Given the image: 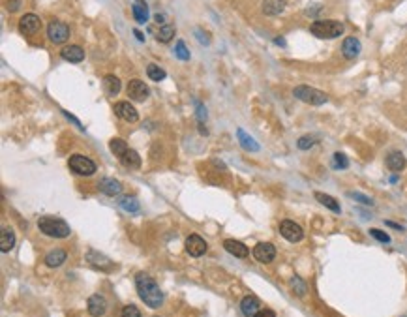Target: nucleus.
I'll use <instances>...</instances> for the list:
<instances>
[{
	"mask_svg": "<svg viewBox=\"0 0 407 317\" xmlns=\"http://www.w3.org/2000/svg\"><path fill=\"white\" fill-rule=\"evenodd\" d=\"M135 287H137V293H139L141 300H143L146 306H150V308H160V306L163 304V293L160 291L156 280H152L148 274L137 272V274H135Z\"/></svg>",
	"mask_w": 407,
	"mask_h": 317,
	"instance_id": "obj_1",
	"label": "nucleus"
},
{
	"mask_svg": "<svg viewBox=\"0 0 407 317\" xmlns=\"http://www.w3.org/2000/svg\"><path fill=\"white\" fill-rule=\"evenodd\" d=\"M38 229L51 238H68L72 233L70 225L64 219L53 218V216H43L38 219Z\"/></svg>",
	"mask_w": 407,
	"mask_h": 317,
	"instance_id": "obj_2",
	"label": "nucleus"
},
{
	"mask_svg": "<svg viewBox=\"0 0 407 317\" xmlns=\"http://www.w3.org/2000/svg\"><path fill=\"white\" fill-rule=\"evenodd\" d=\"M346 26L340 21H332V19H325V21H315L310 26V32L319 40H330V38H338L344 34Z\"/></svg>",
	"mask_w": 407,
	"mask_h": 317,
	"instance_id": "obj_3",
	"label": "nucleus"
},
{
	"mask_svg": "<svg viewBox=\"0 0 407 317\" xmlns=\"http://www.w3.org/2000/svg\"><path fill=\"white\" fill-rule=\"evenodd\" d=\"M293 96L300 99V101H304V103H310V105H323V103L328 101V94H325V92L317 90V88H311L308 85L295 86Z\"/></svg>",
	"mask_w": 407,
	"mask_h": 317,
	"instance_id": "obj_4",
	"label": "nucleus"
},
{
	"mask_svg": "<svg viewBox=\"0 0 407 317\" xmlns=\"http://www.w3.org/2000/svg\"><path fill=\"white\" fill-rule=\"evenodd\" d=\"M68 167L79 177H90L96 173V163L90 158H86L83 154H73L68 159Z\"/></svg>",
	"mask_w": 407,
	"mask_h": 317,
	"instance_id": "obj_5",
	"label": "nucleus"
},
{
	"mask_svg": "<svg viewBox=\"0 0 407 317\" xmlns=\"http://www.w3.org/2000/svg\"><path fill=\"white\" fill-rule=\"evenodd\" d=\"M280 235L289 240V242H300L304 238V231L299 223H295L293 219H282L280 221Z\"/></svg>",
	"mask_w": 407,
	"mask_h": 317,
	"instance_id": "obj_6",
	"label": "nucleus"
},
{
	"mask_svg": "<svg viewBox=\"0 0 407 317\" xmlns=\"http://www.w3.org/2000/svg\"><path fill=\"white\" fill-rule=\"evenodd\" d=\"M47 36L53 43H64L70 38V26L66 23H62V21L53 19L47 24Z\"/></svg>",
	"mask_w": 407,
	"mask_h": 317,
	"instance_id": "obj_7",
	"label": "nucleus"
},
{
	"mask_svg": "<svg viewBox=\"0 0 407 317\" xmlns=\"http://www.w3.org/2000/svg\"><path fill=\"white\" fill-rule=\"evenodd\" d=\"M40 28H41V21H40V17L34 15V13H26V15L21 17V21H19V30H21V34H24V36H36L38 32H40Z\"/></svg>",
	"mask_w": 407,
	"mask_h": 317,
	"instance_id": "obj_8",
	"label": "nucleus"
},
{
	"mask_svg": "<svg viewBox=\"0 0 407 317\" xmlns=\"http://www.w3.org/2000/svg\"><path fill=\"white\" fill-rule=\"evenodd\" d=\"M206 250H208V246H206V242H204V238L201 235H190V237L186 238V252H188L192 257L204 256Z\"/></svg>",
	"mask_w": 407,
	"mask_h": 317,
	"instance_id": "obj_9",
	"label": "nucleus"
},
{
	"mask_svg": "<svg viewBox=\"0 0 407 317\" xmlns=\"http://www.w3.org/2000/svg\"><path fill=\"white\" fill-rule=\"evenodd\" d=\"M150 96V90L148 86L144 85L141 79H132L128 83V98L133 101H144L146 98Z\"/></svg>",
	"mask_w": 407,
	"mask_h": 317,
	"instance_id": "obj_10",
	"label": "nucleus"
},
{
	"mask_svg": "<svg viewBox=\"0 0 407 317\" xmlns=\"http://www.w3.org/2000/svg\"><path fill=\"white\" fill-rule=\"evenodd\" d=\"M115 115L119 117L120 120L130 122V124L139 120V113H137V109L133 107L130 101H119L115 105Z\"/></svg>",
	"mask_w": 407,
	"mask_h": 317,
	"instance_id": "obj_11",
	"label": "nucleus"
},
{
	"mask_svg": "<svg viewBox=\"0 0 407 317\" xmlns=\"http://www.w3.org/2000/svg\"><path fill=\"white\" fill-rule=\"evenodd\" d=\"M253 257H255L259 263H270V261H274V257H276L274 244L259 242L255 248H253Z\"/></svg>",
	"mask_w": 407,
	"mask_h": 317,
	"instance_id": "obj_12",
	"label": "nucleus"
},
{
	"mask_svg": "<svg viewBox=\"0 0 407 317\" xmlns=\"http://www.w3.org/2000/svg\"><path fill=\"white\" fill-rule=\"evenodd\" d=\"M86 261H88L92 267L102 268V270H105V272H111V270H115V263H113L109 257L102 256V254H100V252H96V250H90V252L86 254Z\"/></svg>",
	"mask_w": 407,
	"mask_h": 317,
	"instance_id": "obj_13",
	"label": "nucleus"
},
{
	"mask_svg": "<svg viewBox=\"0 0 407 317\" xmlns=\"http://www.w3.org/2000/svg\"><path fill=\"white\" fill-rule=\"evenodd\" d=\"M86 308H88V314L92 317H103L107 312V300L102 295H92L86 302Z\"/></svg>",
	"mask_w": 407,
	"mask_h": 317,
	"instance_id": "obj_14",
	"label": "nucleus"
},
{
	"mask_svg": "<svg viewBox=\"0 0 407 317\" xmlns=\"http://www.w3.org/2000/svg\"><path fill=\"white\" fill-rule=\"evenodd\" d=\"M360 49H362V45H360L359 38L355 36H349L344 40V43H342V53H344V57L346 59H357L360 55Z\"/></svg>",
	"mask_w": 407,
	"mask_h": 317,
	"instance_id": "obj_15",
	"label": "nucleus"
},
{
	"mask_svg": "<svg viewBox=\"0 0 407 317\" xmlns=\"http://www.w3.org/2000/svg\"><path fill=\"white\" fill-rule=\"evenodd\" d=\"M60 55H62L64 60L72 62V64H77V62L84 60V51L79 45H66V47L60 51Z\"/></svg>",
	"mask_w": 407,
	"mask_h": 317,
	"instance_id": "obj_16",
	"label": "nucleus"
},
{
	"mask_svg": "<svg viewBox=\"0 0 407 317\" xmlns=\"http://www.w3.org/2000/svg\"><path fill=\"white\" fill-rule=\"evenodd\" d=\"M224 250H227L231 256L239 257V259H244V257L250 256V250H248L246 244L239 242V240H231V238L224 242Z\"/></svg>",
	"mask_w": 407,
	"mask_h": 317,
	"instance_id": "obj_17",
	"label": "nucleus"
},
{
	"mask_svg": "<svg viewBox=\"0 0 407 317\" xmlns=\"http://www.w3.org/2000/svg\"><path fill=\"white\" fill-rule=\"evenodd\" d=\"M385 163H387V167H388L390 171H402L407 165V159H406V156H404L402 152H398V150H392V152H388V154H387V159H385Z\"/></svg>",
	"mask_w": 407,
	"mask_h": 317,
	"instance_id": "obj_18",
	"label": "nucleus"
},
{
	"mask_svg": "<svg viewBox=\"0 0 407 317\" xmlns=\"http://www.w3.org/2000/svg\"><path fill=\"white\" fill-rule=\"evenodd\" d=\"M66 257H68L66 250H62V248H55V250H51L47 256H45V265H47L49 268H59L60 265H64Z\"/></svg>",
	"mask_w": 407,
	"mask_h": 317,
	"instance_id": "obj_19",
	"label": "nucleus"
},
{
	"mask_svg": "<svg viewBox=\"0 0 407 317\" xmlns=\"http://www.w3.org/2000/svg\"><path fill=\"white\" fill-rule=\"evenodd\" d=\"M100 192L109 195V197H115V195H119L122 192V184L119 180H115V178H109V177L107 178H102L100 180Z\"/></svg>",
	"mask_w": 407,
	"mask_h": 317,
	"instance_id": "obj_20",
	"label": "nucleus"
},
{
	"mask_svg": "<svg viewBox=\"0 0 407 317\" xmlns=\"http://www.w3.org/2000/svg\"><path fill=\"white\" fill-rule=\"evenodd\" d=\"M240 310H242V314L246 317H253L261 308H259V298H255V297H246V298H242V302H240Z\"/></svg>",
	"mask_w": 407,
	"mask_h": 317,
	"instance_id": "obj_21",
	"label": "nucleus"
},
{
	"mask_svg": "<svg viewBox=\"0 0 407 317\" xmlns=\"http://www.w3.org/2000/svg\"><path fill=\"white\" fill-rule=\"evenodd\" d=\"M285 0H265L263 2V13L265 15H280L285 10Z\"/></svg>",
	"mask_w": 407,
	"mask_h": 317,
	"instance_id": "obj_22",
	"label": "nucleus"
},
{
	"mask_svg": "<svg viewBox=\"0 0 407 317\" xmlns=\"http://www.w3.org/2000/svg\"><path fill=\"white\" fill-rule=\"evenodd\" d=\"M237 137H239V143L242 145V148H246V150H250V152H257V150H259V143L253 139L252 135L246 134L242 128L237 130Z\"/></svg>",
	"mask_w": 407,
	"mask_h": 317,
	"instance_id": "obj_23",
	"label": "nucleus"
},
{
	"mask_svg": "<svg viewBox=\"0 0 407 317\" xmlns=\"http://www.w3.org/2000/svg\"><path fill=\"white\" fill-rule=\"evenodd\" d=\"M133 17H135V21L139 24H144L146 23V19H148V6L144 4L143 0H133Z\"/></svg>",
	"mask_w": 407,
	"mask_h": 317,
	"instance_id": "obj_24",
	"label": "nucleus"
},
{
	"mask_svg": "<svg viewBox=\"0 0 407 317\" xmlns=\"http://www.w3.org/2000/svg\"><path fill=\"white\" fill-rule=\"evenodd\" d=\"M15 246V233L10 229V227H4L2 229V235H0V250L4 254H8Z\"/></svg>",
	"mask_w": 407,
	"mask_h": 317,
	"instance_id": "obj_25",
	"label": "nucleus"
},
{
	"mask_svg": "<svg viewBox=\"0 0 407 317\" xmlns=\"http://www.w3.org/2000/svg\"><path fill=\"white\" fill-rule=\"evenodd\" d=\"M103 88H105V92L109 96H117L122 90V83H120L119 77H115V75H105L103 77Z\"/></svg>",
	"mask_w": 407,
	"mask_h": 317,
	"instance_id": "obj_26",
	"label": "nucleus"
},
{
	"mask_svg": "<svg viewBox=\"0 0 407 317\" xmlns=\"http://www.w3.org/2000/svg\"><path fill=\"white\" fill-rule=\"evenodd\" d=\"M120 161H122V165L128 167V169H137V167L141 165V156H139L135 150L130 148V150L120 158Z\"/></svg>",
	"mask_w": 407,
	"mask_h": 317,
	"instance_id": "obj_27",
	"label": "nucleus"
},
{
	"mask_svg": "<svg viewBox=\"0 0 407 317\" xmlns=\"http://www.w3.org/2000/svg\"><path fill=\"white\" fill-rule=\"evenodd\" d=\"M315 199H317L321 205H325L328 210L336 212V214L342 212V208H340V205H338V201H336L334 197H330V195H326V194H321V192H315Z\"/></svg>",
	"mask_w": 407,
	"mask_h": 317,
	"instance_id": "obj_28",
	"label": "nucleus"
},
{
	"mask_svg": "<svg viewBox=\"0 0 407 317\" xmlns=\"http://www.w3.org/2000/svg\"><path fill=\"white\" fill-rule=\"evenodd\" d=\"M119 205L126 212H137L139 210V199L137 197H133V195H124V197H120Z\"/></svg>",
	"mask_w": 407,
	"mask_h": 317,
	"instance_id": "obj_29",
	"label": "nucleus"
},
{
	"mask_svg": "<svg viewBox=\"0 0 407 317\" xmlns=\"http://www.w3.org/2000/svg\"><path fill=\"white\" fill-rule=\"evenodd\" d=\"M156 38H158V41H162V43H169V41L175 38V26H173V24H163V26H160Z\"/></svg>",
	"mask_w": 407,
	"mask_h": 317,
	"instance_id": "obj_30",
	"label": "nucleus"
},
{
	"mask_svg": "<svg viewBox=\"0 0 407 317\" xmlns=\"http://www.w3.org/2000/svg\"><path fill=\"white\" fill-rule=\"evenodd\" d=\"M109 148H111V152H113L115 156H119V158H122V156L130 150V148H128V143H126L124 139H111Z\"/></svg>",
	"mask_w": 407,
	"mask_h": 317,
	"instance_id": "obj_31",
	"label": "nucleus"
},
{
	"mask_svg": "<svg viewBox=\"0 0 407 317\" xmlns=\"http://www.w3.org/2000/svg\"><path fill=\"white\" fill-rule=\"evenodd\" d=\"M146 75L152 79V81H162V79H165V70L163 68H160L158 64H148L146 66Z\"/></svg>",
	"mask_w": 407,
	"mask_h": 317,
	"instance_id": "obj_32",
	"label": "nucleus"
},
{
	"mask_svg": "<svg viewBox=\"0 0 407 317\" xmlns=\"http://www.w3.org/2000/svg\"><path fill=\"white\" fill-rule=\"evenodd\" d=\"M330 165H332V169H347V167H349V159H347V156H346L344 152H336L334 156H332V161H330Z\"/></svg>",
	"mask_w": 407,
	"mask_h": 317,
	"instance_id": "obj_33",
	"label": "nucleus"
},
{
	"mask_svg": "<svg viewBox=\"0 0 407 317\" xmlns=\"http://www.w3.org/2000/svg\"><path fill=\"white\" fill-rule=\"evenodd\" d=\"M175 57H177L179 60H184V62L190 60V57H192V55H190V49L186 47V43H184L182 40H179L177 45H175Z\"/></svg>",
	"mask_w": 407,
	"mask_h": 317,
	"instance_id": "obj_34",
	"label": "nucleus"
},
{
	"mask_svg": "<svg viewBox=\"0 0 407 317\" xmlns=\"http://www.w3.org/2000/svg\"><path fill=\"white\" fill-rule=\"evenodd\" d=\"M291 289H293V293H295L297 297H304V295L308 293V287H306V283H304V280H300L299 276L291 278Z\"/></svg>",
	"mask_w": 407,
	"mask_h": 317,
	"instance_id": "obj_35",
	"label": "nucleus"
},
{
	"mask_svg": "<svg viewBox=\"0 0 407 317\" xmlns=\"http://www.w3.org/2000/svg\"><path fill=\"white\" fill-rule=\"evenodd\" d=\"M317 143V139L315 137H310V135H304V137H300L299 141H297V146H299L300 150H308V148H311V146Z\"/></svg>",
	"mask_w": 407,
	"mask_h": 317,
	"instance_id": "obj_36",
	"label": "nucleus"
},
{
	"mask_svg": "<svg viewBox=\"0 0 407 317\" xmlns=\"http://www.w3.org/2000/svg\"><path fill=\"white\" fill-rule=\"evenodd\" d=\"M120 317H143L141 316V312L137 310V306L133 304H128L122 308V314H120Z\"/></svg>",
	"mask_w": 407,
	"mask_h": 317,
	"instance_id": "obj_37",
	"label": "nucleus"
},
{
	"mask_svg": "<svg viewBox=\"0 0 407 317\" xmlns=\"http://www.w3.org/2000/svg\"><path fill=\"white\" fill-rule=\"evenodd\" d=\"M349 197H351V199H355L357 203H362V205H366V207H371V205H373V201H371L370 197H366V195H362V194H357V192H351V194H349Z\"/></svg>",
	"mask_w": 407,
	"mask_h": 317,
	"instance_id": "obj_38",
	"label": "nucleus"
},
{
	"mask_svg": "<svg viewBox=\"0 0 407 317\" xmlns=\"http://www.w3.org/2000/svg\"><path fill=\"white\" fill-rule=\"evenodd\" d=\"M370 235L375 238V240H379V242H390V237L387 235L385 231H381V229H370Z\"/></svg>",
	"mask_w": 407,
	"mask_h": 317,
	"instance_id": "obj_39",
	"label": "nucleus"
},
{
	"mask_svg": "<svg viewBox=\"0 0 407 317\" xmlns=\"http://www.w3.org/2000/svg\"><path fill=\"white\" fill-rule=\"evenodd\" d=\"M21 4H23V0H8V10L10 12H19Z\"/></svg>",
	"mask_w": 407,
	"mask_h": 317,
	"instance_id": "obj_40",
	"label": "nucleus"
},
{
	"mask_svg": "<svg viewBox=\"0 0 407 317\" xmlns=\"http://www.w3.org/2000/svg\"><path fill=\"white\" fill-rule=\"evenodd\" d=\"M195 36L199 38V41H201V43H204V45H208V43H210V40H208V34H206V32L203 34V30H201V28H195Z\"/></svg>",
	"mask_w": 407,
	"mask_h": 317,
	"instance_id": "obj_41",
	"label": "nucleus"
},
{
	"mask_svg": "<svg viewBox=\"0 0 407 317\" xmlns=\"http://www.w3.org/2000/svg\"><path fill=\"white\" fill-rule=\"evenodd\" d=\"M319 12H321V6L319 4H311V6L306 8V15H317Z\"/></svg>",
	"mask_w": 407,
	"mask_h": 317,
	"instance_id": "obj_42",
	"label": "nucleus"
},
{
	"mask_svg": "<svg viewBox=\"0 0 407 317\" xmlns=\"http://www.w3.org/2000/svg\"><path fill=\"white\" fill-rule=\"evenodd\" d=\"M62 115H64V117H66V119H68V120H72L73 124H75V126H77V128H81V130H83V126H81V122L77 120V119H75V117H73L72 113H68V111H62Z\"/></svg>",
	"mask_w": 407,
	"mask_h": 317,
	"instance_id": "obj_43",
	"label": "nucleus"
},
{
	"mask_svg": "<svg viewBox=\"0 0 407 317\" xmlns=\"http://www.w3.org/2000/svg\"><path fill=\"white\" fill-rule=\"evenodd\" d=\"M253 317H276V314L272 310H259Z\"/></svg>",
	"mask_w": 407,
	"mask_h": 317,
	"instance_id": "obj_44",
	"label": "nucleus"
},
{
	"mask_svg": "<svg viewBox=\"0 0 407 317\" xmlns=\"http://www.w3.org/2000/svg\"><path fill=\"white\" fill-rule=\"evenodd\" d=\"M197 117H199V122H203V119H206V109L201 103H197Z\"/></svg>",
	"mask_w": 407,
	"mask_h": 317,
	"instance_id": "obj_45",
	"label": "nucleus"
},
{
	"mask_svg": "<svg viewBox=\"0 0 407 317\" xmlns=\"http://www.w3.org/2000/svg\"><path fill=\"white\" fill-rule=\"evenodd\" d=\"M154 21L156 23H163V21H165V15H163V13H156Z\"/></svg>",
	"mask_w": 407,
	"mask_h": 317,
	"instance_id": "obj_46",
	"label": "nucleus"
},
{
	"mask_svg": "<svg viewBox=\"0 0 407 317\" xmlns=\"http://www.w3.org/2000/svg\"><path fill=\"white\" fill-rule=\"evenodd\" d=\"M133 36L137 38V40H139V41H144V36H143V32H141V30H137V28H135V30H133Z\"/></svg>",
	"mask_w": 407,
	"mask_h": 317,
	"instance_id": "obj_47",
	"label": "nucleus"
},
{
	"mask_svg": "<svg viewBox=\"0 0 407 317\" xmlns=\"http://www.w3.org/2000/svg\"><path fill=\"white\" fill-rule=\"evenodd\" d=\"M276 45H282V47H285V40L284 38H274Z\"/></svg>",
	"mask_w": 407,
	"mask_h": 317,
	"instance_id": "obj_48",
	"label": "nucleus"
},
{
	"mask_svg": "<svg viewBox=\"0 0 407 317\" xmlns=\"http://www.w3.org/2000/svg\"><path fill=\"white\" fill-rule=\"evenodd\" d=\"M387 225H390V227H394V229H400V231L404 229L402 225H398V223H394V221H388V219H387Z\"/></svg>",
	"mask_w": 407,
	"mask_h": 317,
	"instance_id": "obj_49",
	"label": "nucleus"
},
{
	"mask_svg": "<svg viewBox=\"0 0 407 317\" xmlns=\"http://www.w3.org/2000/svg\"><path fill=\"white\" fill-rule=\"evenodd\" d=\"M400 317H407V314H404V316H400Z\"/></svg>",
	"mask_w": 407,
	"mask_h": 317,
	"instance_id": "obj_50",
	"label": "nucleus"
},
{
	"mask_svg": "<svg viewBox=\"0 0 407 317\" xmlns=\"http://www.w3.org/2000/svg\"><path fill=\"white\" fill-rule=\"evenodd\" d=\"M154 317H160V316H154Z\"/></svg>",
	"mask_w": 407,
	"mask_h": 317,
	"instance_id": "obj_51",
	"label": "nucleus"
}]
</instances>
